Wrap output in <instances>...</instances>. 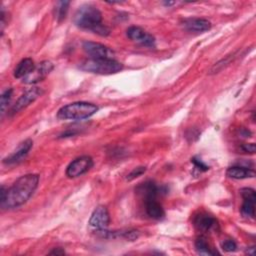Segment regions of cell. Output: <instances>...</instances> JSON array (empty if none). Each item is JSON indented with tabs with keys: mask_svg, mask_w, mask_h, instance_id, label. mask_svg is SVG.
<instances>
[{
	"mask_svg": "<svg viewBox=\"0 0 256 256\" xmlns=\"http://www.w3.org/2000/svg\"><path fill=\"white\" fill-rule=\"evenodd\" d=\"M39 183V175L26 174L19 177L10 188L5 192V195L0 197L2 208L13 209L26 203L33 195Z\"/></svg>",
	"mask_w": 256,
	"mask_h": 256,
	"instance_id": "obj_1",
	"label": "cell"
},
{
	"mask_svg": "<svg viewBox=\"0 0 256 256\" xmlns=\"http://www.w3.org/2000/svg\"><path fill=\"white\" fill-rule=\"evenodd\" d=\"M74 24L82 29L92 31L100 36H108L109 28L102 23V14L99 9L91 4L80 6L73 17Z\"/></svg>",
	"mask_w": 256,
	"mask_h": 256,
	"instance_id": "obj_2",
	"label": "cell"
},
{
	"mask_svg": "<svg viewBox=\"0 0 256 256\" xmlns=\"http://www.w3.org/2000/svg\"><path fill=\"white\" fill-rule=\"evenodd\" d=\"M98 111V107L88 102H73L61 107L57 112V118L61 120H82L89 118Z\"/></svg>",
	"mask_w": 256,
	"mask_h": 256,
	"instance_id": "obj_3",
	"label": "cell"
},
{
	"mask_svg": "<svg viewBox=\"0 0 256 256\" xmlns=\"http://www.w3.org/2000/svg\"><path fill=\"white\" fill-rule=\"evenodd\" d=\"M79 68L83 71L100 74L110 75L122 70L123 65L115 59H94L88 58L79 64Z\"/></svg>",
	"mask_w": 256,
	"mask_h": 256,
	"instance_id": "obj_4",
	"label": "cell"
},
{
	"mask_svg": "<svg viewBox=\"0 0 256 256\" xmlns=\"http://www.w3.org/2000/svg\"><path fill=\"white\" fill-rule=\"evenodd\" d=\"M93 166V159L84 155L74 159L66 168V176L69 178L79 177L88 172Z\"/></svg>",
	"mask_w": 256,
	"mask_h": 256,
	"instance_id": "obj_5",
	"label": "cell"
},
{
	"mask_svg": "<svg viewBox=\"0 0 256 256\" xmlns=\"http://www.w3.org/2000/svg\"><path fill=\"white\" fill-rule=\"evenodd\" d=\"M43 93H44L43 89L39 88V87H33V88L27 90L18 98V100L15 102V104H13V106L11 107V109L9 111V114L14 115V114L20 112L22 109L26 108L28 105H30L32 102H34Z\"/></svg>",
	"mask_w": 256,
	"mask_h": 256,
	"instance_id": "obj_6",
	"label": "cell"
},
{
	"mask_svg": "<svg viewBox=\"0 0 256 256\" xmlns=\"http://www.w3.org/2000/svg\"><path fill=\"white\" fill-rule=\"evenodd\" d=\"M53 64L50 61H42L35 65L34 69L24 78H22V82L25 84H35L42 80H44L49 73L53 70Z\"/></svg>",
	"mask_w": 256,
	"mask_h": 256,
	"instance_id": "obj_7",
	"label": "cell"
},
{
	"mask_svg": "<svg viewBox=\"0 0 256 256\" xmlns=\"http://www.w3.org/2000/svg\"><path fill=\"white\" fill-rule=\"evenodd\" d=\"M83 50L94 59H113V51L107 46L92 41H84L82 44Z\"/></svg>",
	"mask_w": 256,
	"mask_h": 256,
	"instance_id": "obj_8",
	"label": "cell"
},
{
	"mask_svg": "<svg viewBox=\"0 0 256 256\" xmlns=\"http://www.w3.org/2000/svg\"><path fill=\"white\" fill-rule=\"evenodd\" d=\"M240 194L243 198V204L241 206V214L245 217L253 218L255 215V203L256 194L252 188H242Z\"/></svg>",
	"mask_w": 256,
	"mask_h": 256,
	"instance_id": "obj_9",
	"label": "cell"
},
{
	"mask_svg": "<svg viewBox=\"0 0 256 256\" xmlns=\"http://www.w3.org/2000/svg\"><path fill=\"white\" fill-rule=\"evenodd\" d=\"M109 222L110 215L107 208L104 206H98L95 208L89 219V225L96 230L107 228Z\"/></svg>",
	"mask_w": 256,
	"mask_h": 256,
	"instance_id": "obj_10",
	"label": "cell"
},
{
	"mask_svg": "<svg viewBox=\"0 0 256 256\" xmlns=\"http://www.w3.org/2000/svg\"><path fill=\"white\" fill-rule=\"evenodd\" d=\"M126 35L129 39H131L137 43H140L144 46L153 47L155 45L154 37L138 26L129 27L126 31Z\"/></svg>",
	"mask_w": 256,
	"mask_h": 256,
	"instance_id": "obj_11",
	"label": "cell"
},
{
	"mask_svg": "<svg viewBox=\"0 0 256 256\" xmlns=\"http://www.w3.org/2000/svg\"><path fill=\"white\" fill-rule=\"evenodd\" d=\"M32 146H33L32 140H30V139L25 140L18 146L17 150H15L12 154H10L9 156H7L6 158L3 159V163L5 165H14V164L21 162L28 155Z\"/></svg>",
	"mask_w": 256,
	"mask_h": 256,
	"instance_id": "obj_12",
	"label": "cell"
},
{
	"mask_svg": "<svg viewBox=\"0 0 256 256\" xmlns=\"http://www.w3.org/2000/svg\"><path fill=\"white\" fill-rule=\"evenodd\" d=\"M166 191L167 190L164 187H160L152 181H146L144 183H141L136 188V192L145 200L155 199L158 195L165 193Z\"/></svg>",
	"mask_w": 256,
	"mask_h": 256,
	"instance_id": "obj_13",
	"label": "cell"
},
{
	"mask_svg": "<svg viewBox=\"0 0 256 256\" xmlns=\"http://www.w3.org/2000/svg\"><path fill=\"white\" fill-rule=\"evenodd\" d=\"M183 26L188 31L205 32L211 28V23L203 18H188L184 20Z\"/></svg>",
	"mask_w": 256,
	"mask_h": 256,
	"instance_id": "obj_14",
	"label": "cell"
},
{
	"mask_svg": "<svg viewBox=\"0 0 256 256\" xmlns=\"http://www.w3.org/2000/svg\"><path fill=\"white\" fill-rule=\"evenodd\" d=\"M194 225L195 227L203 232H208L211 231L216 225H217V221L214 217L205 214V213H200L198 215H196L194 217Z\"/></svg>",
	"mask_w": 256,
	"mask_h": 256,
	"instance_id": "obj_15",
	"label": "cell"
},
{
	"mask_svg": "<svg viewBox=\"0 0 256 256\" xmlns=\"http://www.w3.org/2000/svg\"><path fill=\"white\" fill-rule=\"evenodd\" d=\"M226 175L233 179H246L253 178L255 176V171L252 168L244 166H231L227 169Z\"/></svg>",
	"mask_w": 256,
	"mask_h": 256,
	"instance_id": "obj_16",
	"label": "cell"
},
{
	"mask_svg": "<svg viewBox=\"0 0 256 256\" xmlns=\"http://www.w3.org/2000/svg\"><path fill=\"white\" fill-rule=\"evenodd\" d=\"M145 210L147 215L155 220H161L165 216L163 207L155 199L145 200Z\"/></svg>",
	"mask_w": 256,
	"mask_h": 256,
	"instance_id": "obj_17",
	"label": "cell"
},
{
	"mask_svg": "<svg viewBox=\"0 0 256 256\" xmlns=\"http://www.w3.org/2000/svg\"><path fill=\"white\" fill-rule=\"evenodd\" d=\"M35 67L34 61L31 58L22 59L14 69V77L15 78H24L27 76Z\"/></svg>",
	"mask_w": 256,
	"mask_h": 256,
	"instance_id": "obj_18",
	"label": "cell"
},
{
	"mask_svg": "<svg viewBox=\"0 0 256 256\" xmlns=\"http://www.w3.org/2000/svg\"><path fill=\"white\" fill-rule=\"evenodd\" d=\"M195 248H196V251L201 255H215V254H218L217 251H213L212 248H210L209 244L207 243V241L204 237H199V238L196 239Z\"/></svg>",
	"mask_w": 256,
	"mask_h": 256,
	"instance_id": "obj_19",
	"label": "cell"
},
{
	"mask_svg": "<svg viewBox=\"0 0 256 256\" xmlns=\"http://www.w3.org/2000/svg\"><path fill=\"white\" fill-rule=\"evenodd\" d=\"M69 4H70L69 1H59V2H57L56 7H55V17H56L58 22H61L66 18Z\"/></svg>",
	"mask_w": 256,
	"mask_h": 256,
	"instance_id": "obj_20",
	"label": "cell"
},
{
	"mask_svg": "<svg viewBox=\"0 0 256 256\" xmlns=\"http://www.w3.org/2000/svg\"><path fill=\"white\" fill-rule=\"evenodd\" d=\"M12 92L13 90L11 88L6 89L3 94L1 95V114L3 115L10 103V100L12 98Z\"/></svg>",
	"mask_w": 256,
	"mask_h": 256,
	"instance_id": "obj_21",
	"label": "cell"
},
{
	"mask_svg": "<svg viewBox=\"0 0 256 256\" xmlns=\"http://www.w3.org/2000/svg\"><path fill=\"white\" fill-rule=\"evenodd\" d=\"M145 171H146V168L143 167V166L136 167V168H134V169L127 175V180H128V181H131V180H133V179H135V178L141 176L142 174H144Z\"/></svg>",
	"mask_w": 256,
	"mask_h": 256,
	"instance_id": "obj_22",
	"label": "cell"
},
{
	"mask_svg": "<svg viewBox=\"0 0 256 256\" xmlns=\"http://www.w3.org/2000/svg\"><path fill=\"white\" fill-rule=\"evenodd\" d=\"M237 248V245L235 243V241L231 240V239H227L222 243V249L225 252H233L235 251Z\"/></svg>",
	"mask_w": 256,
	"mask_h": 256,
	"instance_id": "obj_23",
	"label": "cell"
},
{
	"mask_svg": "<svg viewBox=\"0 0 256 256\" xmlns=\"http://www.w3.org/2000/svg\"><path fill=\"white\" fill-rule=\"evenodd\" d=\"M122 237L130 240V241H134L139 237V232L137 230H126V231H122Z\"/></svg>",
	"mask_w": 256,
	"mask_h": 256,
	"instance_id": "obj_24",
	"label": "cell"
},
{
	"mask_svg": "<svg viewBox=\"0 0 256 256\" xmlns=\"http://www.w3.org/2000/svg\"><path fill=\"white\" fill-rule=\"evenodd\" d=\"M191 162L194 164L195 168L198 169L200 172H204V171H207L209 169V167L205 163H203L201 159H198L196 157H193L191 159Z\"/></svg>",
	"mask_w": 256,
	"mask_h": 256,
	"instance_id": "obj_25",
	"label": "cell"
},
{
	"mask_svg": "<svg viewBox=\"0 0 256 256\" xmlns=\"http://www.w3.org/2000/svg\"><path fill=\"white\" fill-rule=\"evenodd\" d=\"M241 149L246 152V153H251L253 154L256 150V147H255V144L254 143H246V144H243L241 146Z\"/></svg>",
	"mask_w": 256,
	"mask_h": 256,
	"instance_id": "obj_26",
	"label": "cell"
},
{
	"mask_svg": "<svg viewBox=\"0 0 256 256\" xmlns=\"http://www.w3.org/2000/svg\"><path fill=\"white\" fill-rule=\"evenodd\" d=\"M1 16V21H0V27H1V33H3V31H4V27H5V25H6V14H5V11H4V9L2 8L1 9V14H0Z\"/></svg>",
	"mask_w": 256,
	"mask_h": 256,
	"instance_id": "obj_27",
	"label": "cell"
},
{
	"mask_svg": "<svg viewBox=\"0 0 256 256\" xmlns=\"http://www.w3.org/2000/svg\"><path fill=\"white\" fill-rule=\"evenodd\" d=\"M49 254H52V255H63V254H65V251L62 248H55L52 251H50Z\"/></svg>",
	"mask_w": 256,
	"mask_h": 256,
	"instance_id": "obj_28",
	"label": "cell"
},
{
	"mask_svg": "<svg viewBox=\"0 0 256 256\" xmlns=\"http://www.w3.org/2000/svg\"><path fill=\"white\" fill-rule=\"evenodd\" d=\"M254 251H255V247L252 246V247H250L249 249L246 250V253H247V254H250V255H254Z\"/></svg>",
	"mask_w": 256,
	"mask_h": 256,
	"instance_id": "obj_29",
	"label": "cell"
},
{
	"mask_svg": "<svg viewBox=\"0 0 256 256\" xmlns=\"http://www.w3.org/2000/svg\"><path fill=\"white\" fill-rule=\"evenodd\" d=\"M176 2H164V5H166V6H171V5H174Z\"/></svg>",
	"mask_w": 256,
	"mask_h": 256,
	"instance_id": "obj_30",
	"label": "cell"
}]
</instances>
